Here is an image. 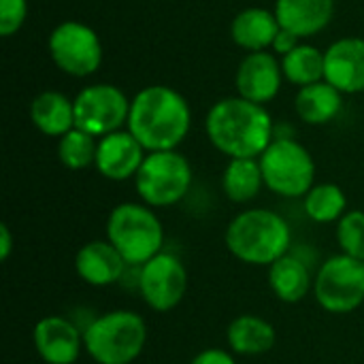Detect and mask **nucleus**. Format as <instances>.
Wrapping results in <instances>:
<instances>
[{
  "instance_id": "6ab92c4d",
  "label": "nucleus",
  "mask_w": 364,
  "mask_h": 364,
  "mask_svg": "<svg viewBox=\"0 0 364 364\" xmlns=\"http://www.w3.org/2000/svg\"><path fill=\"white\" fill-rule=\"evenodd\" d=\"M282 26L275 17V13L252 6L241 11L230 26V36L232 41L241 47L247 49L250 53L254 51H264L267 47H273L275 36L279 34Z\"/></svg>"
},
{
  "instance_id": "c85d7f7f",
  "label": "nucleus",
  "mask_w": 364,
  "mask_h": 364,
  "mask_svg": "<svg viewBox=\"0 0 364 364\" xmlns=\"http://www.w3.org/2000/svg\"><path fill=\"white\" fill-rule=\"evenodd\" d=\"M190 364H237L235 356L226 350L220 348H207L203 352H198Z\"/></svg>"
},
{
  "instance_id": "1a4fd4ad",
  "label": "nucleus",
  "mask_w": 364,
  "mask_h": 364,
  "mask_svg": "<svg viewBox=\"0 0 364 364\" xmlns=\"http://www.w3.org/2000/svg\"><path fill=\"white\" fill-rule=\"evenodd\" d=\"M75 102V128L92 136H107L128 124L130 102L126 94L111 83H96L83 87Z\"/></svg>"
},
{
  "instance_id": "7c9ffc66",
  "label": "nucleus",
  "mask_w": 364,
  "mask_h": 364,
  "mask_svg": "<svg viewBox=\"0 0 364 364\" xmlns=\"http://www.w3.org/2000/svg\"><path fill=\"white\" fill-rule=\"evenodd\" d=\"M13 252V235L6 224H0V260L6 262Z\"/></svg>"
},
{
  "instance_id": "a211bd4d",
  "label": "nucleus",
  "mask_w": 364,
  "mask_h": 364,
  "mask_svg": "<svg viewBox=\"0 0 364 364\" xmlns=\"http://www.w3.org/2000/svg\"><path fill=\"white\" fill-rule=\"evenodd\" d=\"M226 341L232 354L262 356L275 348L277 333L269 320L254 316V314H243L228 324Z\"/></svg>"
},
{
  "instance_id": "dca6fc26",
  "label": "nucleus",
  "mask_w": 364,
  "mask_h": 364,
  "mask_svg": "<svg viewBox=\"0 0 364 364\" xmlns=\"http://www.w3.org/2000/svg\"><path fill=\"white\" fill-rule=\"evenodd\" d=\"M126 260L122 254L107 241L96 239L79 247L75 256V271L81 282L94 288H107L117 284L126 273Z\"/></svg>"
},
{
  "instance_id": "5701e85b",
  "label": "nucleus",
  "mask_w": 364,
  "mask_h": 364,
  "mask_svg": "<svg viewBox=\"0 0 364 364\" xmlns=\"http://www.w3.org/2000/svg\"><path fill=\"white\" fill-rule=\"evenodd\" d=\"M264 186L258 158H232L222 175V190L228 200L245 205L252 203Z\"/></svg>"
},
{
  "instance_id": "ddd939ff",
  "label": "nucleus",
  "mask_w": 364,
  "mask_h": 364,
  "mask_svg": "<svg viewBox=\"0 0 364 364\" xmlns=\"http://www.w3.org/2000/svg\"><path fill=\"white\" fill-rule=\"evenodd\" d=\"M145 160V147L132 136L130 130H117L98 139L96 171L109 181H126L136 177Z\"/></svg>"
},
{
  "instance_id": "20e7f679",
  "label": "nucleus",
  "mask_w": 364,
  "mask_h": 364,
  "mask_svg": "<svg viewBox=\"0 0 364 364\" xmlns=\"http://www.w3.org/2000/svg\"><path fill=\"white\" fill-rule=\"evenodd\" d=\"M147 324L130 309H115L92 320L83 331V346L96 364H132L145 350Z\"/></svg>"
},
{
  "instance_id": "f03ea898",
  "label": "nucleus",
  "mask_w": 364,
  "mask_h": 364,
  "mask_svg": "<svg viewBox=\"0 0 364 364\" xmlns=\"http://www.w3.org/2000/svg\"><path fill=\"white\" fill-rule=\"evenodd\" d=\"M207 136L224 156L260 158L273 143V119L262 105L230 96L218 100L207 113Z\"/></svg>"
},
{
  "instance_id": "a878e982",
  "label": "nucleus",
  "mask_w": 364,
  "mask_h": 364,
  "mask_svg": "<svg viewBox=\"0 0 364 364\" xmlns=\"http://www.w3.org/2000/svg\"><path fill=\"white\" fill-rule=\"evenodd\" d=\"M96 151H98L96 136L87 134L81 128H73L70 132L60 136L58 143V158L70 171H83L96 164Z\"/></svg>"
},
{
  "instance_id": "9d476101",
  "label": "nucleus",
  "mask_w": 364,
  "mask_h": 364,
  "mask_svg": "<svg viewBox=\"0 0 364 364\" xmlns=\"http://www.w3.org/2000/svg\"><path fill=\"white\" fill-rule=\"evenodd\" d=\"M136 286L149 309L166 314L175 309L188 292V269L175 254L160 252L139 267Z\"/></svg>"
},
{
  "instance_id": "423d86ee",
  "label": "nucleus",
  "mask_w": 364,
  "mask_h": 364,
  "mask_svg": "<svg viewBox=\"0 0 364 364\" xmlns=\"http://www.w3.org/2000/svg\"><path fill=\"white\" fill-rule=\"evenodd\" d=\"M264 186L284 198H305L307 192L316 186V162L307 147L299 141L282 136L258 158Z\"/></svg>"
},
{
  "instance_id": "b1692460",
  "label": "nucleus",
  "mask_w": 364,
  "mask_h": 364,
  "mask_svg": "<svg viewBox=\"0 0 364 364\" xmlns=\"http://www.w3.org/2000/svg\"><path fill=\"white\" fill-rule=\"evenodd\" d=\"M305 213L318 224H337L348 213V196L337 183H318L303 198Z\"/></svg>"
},
{
  "instance_id": "4be33fe9",
  "label": "nucleus",
  "mask_w": 364,
  "mask_h": 364,
  "mask_svg": "<svg viewBox=\"0 0 364 364\" xmlns=\"http://www.w3.org/2000/svg\"><path fill=\"white\" fill-rule=\"evenodd\" d=\"M32 124L47 136H64L75 128V102L60 92H43L30 105Z\"/></svg>"
},
{
  "instance_id": "39448f33",
  "label": "nucleus",
  "mask_w": 364,
  "mask_h": 364,
  "mask_svg": "<svg viewBox=\"0 0 364 364\" xmlns=\"http://www.w3.org/2000/svg\"><path fill=\"white\" fill-rule=\"evenodd\" d=\"M107 241L128 267H143L162 252L164 226L145 203H122L107 218Z\"/></svg>"
},
{
  "instance_id": "4468645a",
  "label": "nucleus",
  "mask_w": 364,
  "mask_h": 364,
  "mask_svg": "<svg viewBox=\"0 0 364 364\" xmlns=\"http://www.w3.org/2000/svg\"><path fill=\"white\" fill-rule=\"evenodd\" d=\"M282 64L269 51H254L243 58L237 70V90L239 96L256 105L271 102L282 87Z\"/></svg>"
},
{
  "instance_id": "412c9836",
  "label": "nucleus",
  "mask_w": 364,
  "mask_h": 364,
  "mask_svg": "<svg viewBox=\"0 0 364 364\" xmlns=\"http://www.w3.org/2000/svg\"><path fill=\"white\" fill-rule=\"evenodd\" d=\"M296 113L305 124H328L343 109V94L328 81L311 83L299 90L294 100Z\"/></svg>"
},
{
  "instance_id": "bb28decb",
  "label": "nucleus",
  "mask_w": 364,
  "mask_h": 364,
  "mask_svg": "<svg viewBox=\"0 0 364 364\" xmlns=\"http://www.w3.org/2000/svg\"><path fill=\"white\" fill-rule=\"evenodd\" d=\"M335 235H337V243L341 247V254L364 262V211H360V209L348 211L337 222Z\"/></svg>"
},
{
  "instance_id": "cd10ccee",
  "label": "nucleus",
  "mask_w": 364,
  "mask_h": 364,
  "mask_svg": "<svg viewBox=\"0 0 364 364\" xmlns=\"http://www.w3.org/2000/svg\"><path fill=\"white\" fill-rule=\"evenodd\" d=\"M28 2L26 0H0V34L13 36L26 21Z\"/></svg>"
},
{
  "instance_id": "c756f323",
  "label": "nucleus",
  "mask_w": 364,
  "mask_h": 364,
  "mask_svg": "<svg viewBox=\"0 0 364 364\" xmlns=\"http://www.w3.org/2000/svg\"><path fill=\"white\" fill-rule=\"evenodd\" d=\"M301 43H299V36L296 34H292L290 30H279V34L275 36V41H273V49L277 51V53H282V55H288L292 49H296Z\"/></svg>"
},
{
  "instance_id": "aec40b11",
  "label": "nucleus",
  "mask_w": 364,
  "mask_h": 364,
  "mask_svg": "<svg viewBox=\"0 0 364 364\" xmlns=\"http://www.w3.org/2000/svg\"><path fill=\"white\" fill-rule=\"evenodd\" d=\"M269 286L282 303L294 305L314 292V275L301 258L286 254L269 267Z\"/></svg>"
},
{
  "instance_id": "6e6552de",
  "label": "nucleus",
  "mask_w": 364,
  "mask_h": 364,
  "mask_svg": "<svg viewBox=\"0 0 364 364\" xmlns=\"http://www.w3.org/2000/svg\"><path fill=\"white\" fill-rule=\"evenodd\" d=\"M314 296L328 314H352L364 303V262L335 254L322 262L314 277Z\"/></svg>"
},
{
  "instance_id": "f8f14e48",
  "label": "nucleus",
  "mask_w": 364,
  "mask_h": 364,
  "mask_svg": "<svg viewBox=\"0 0 364 364\" xmlns=\"http://www.w3.org/2000/svg\"><path fill=\"white\" fill-rule=\"evenodd\" d=\"M32 341L45 364H75L85 350L83 331L62 316H47L38 320L32 331Z\"/></svg>"
},
{
  "instance_id": "7ed1b4c3",
  "label": "nucleus",
  "mask_w": 364,
  "mask_h": 364,
  "mask_svg": "<svg viewBox=\"0 0 364 364\" xmlns=\"http://www.w3.org/2000/svg\"><path fill=\"white\" fill-rule=\"evenodd\" d=\"M228 252L243 264L271 267L292 245V228L271 209H245L237 213L224 232Z\"/></svg>"
},
{
  "instance_id": "f3484780",
  "label": "nucleus",
  "mask_w": 364,
  "mask_h": 364,
  "mask_svg": "<svg viewBox=\"0 0 364 364\" xmlns=\"http://www.w3.org/2000/svg\"><path fill=\"white\" fill-rule=\"evenodd\" d=\"M335 13V0H277L275 17L284 30L299 38L322 32Z\"/></svg>"
},
{
  "instance_id": "0eeeda50",
  "label": "nucleus",
  "mask_w": 364,
  "mask_h": 364,
  "mask_svg": "<svg viewBox=\"0 0 364 364\" xmlns=\"http://www.w3.org/2000/svg\"><path fill=\"white\" fill-rule=\"evenodd\" d=\"M192 186V166L183 154L149 151L134 177L136 194L151 209L173 207L186 198Z\"/></svg>"
},
{
  "instance_id": "2eb2a0df",
  "label": "nucleus",
  "mask_w": 364,
  "mask_h": 364,
  "mask_svg": "<svg viewBox=\"0 0 364 364\" xmlns=\"http://www.w3.org/2000/svg\"><path fill=\"white\" fill-rule=\"evenodd\" d=\"M324 81L341 94L364 92V38H339L326 49Z\"/></svg>"
},
{
  "instance_id": "9b49d317",
  "label": "nucleus",
  "mask_w": 364,
  "mask_h": 364,
  "mask_svg": "<svg viewBox=\"0 0 364 364\" xmlns=\"http://www.w3.org/2000/svg\"><path fill=\"white\" fill-rule=\"evenodd\" d=\"M49 53L60 70L73 77H87L102 62V43L90 26L64 21L49 36Z\"/></svg>"
},
{
  "instance_id": "f257e3e1",
  "label": "nucleus",
  "mask_w": 364,
  "mask_h": 364,
  "mask_svg": "<svg viewBox=\"0 0 364 364\" xmlns=\"http://www.w3.org/2000/svg\"><path fill=\"white\" fill-rule=\"evenodd\" d=\"M188 100L166 85H149L130 102L128 130L145 151L177 149L190 132Z\"/></svg>"
},
{
  "instance_id": "393cba45",
  "label": "nucleus",
  "mask_w": 364,
  "mask_h": 364,
  "mask_svg": "<svg viewBox=\"0 0 364 364\" xmlns=\"http://www.w3.org/2000/svg\"><path fill=\"white\" fill-rule=\"evenodd\" d=\"M282 70H284V77L299 87L320 83L324 81V53L316 49L314 45L301 43L296 49L284 55Z\"/></svg>"
}]
</instances>
